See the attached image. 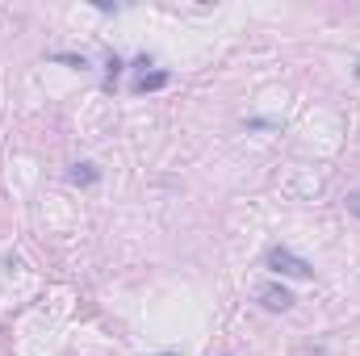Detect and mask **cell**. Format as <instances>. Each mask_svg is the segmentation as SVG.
<instances>
[{"label":"cell","instance_id":"4","mask_svg":"<svg viewBox=\"0 0 360 356\" xmlns=\"http://www.w3.org/2000/svg\"><path fill=\"white\" fill-rule=\"evenodd\" d=\"M101 172H96V164H76L72 168V184H96Z\"/></svg>","mask_w":360,"mask_h":356},{"label":"cell","instance_id":"1","mask_svg":"<svg viewBox=\"0 0 360 356\" xmlns=\"http://www.w3.org/2000/svg\"><path fill=\"white\" fill-rule=\"evenodd\" d=\"M264 265L276 272V276H293V281H306V276H314V265L310 260H302L297 252H289V248H269V260Z\"/></svg>","mask_w":360,"mask_h":356},{"label":"cell","instance_id":"3","mask_svg":"<svg viewBox=\"0 0 360 356\" xmlns=\"http://www.w3.org/2000/svg\"><path fill=\"white\" fill-rule=\"evenodd\" d=\"M168 80H172V76H168V72H151V76H139V80H134V92H139V96H143V92L168 89Z\"/></svg>","mask_w":360,"mask_h":356},{"label":"cell","instance_id":"6","mask_svg":"<svg viewBox=\"0 0 360 356\" xmlns=\"http://www.w3.org/2000/svg\"><path fill=\"white\" fill-rule=\"evenodd\" d=\"M55 59H59V63H68V68H80V72L89 68V59H84V55H55Z\"/></svg>","mask_w":360,"mask_h":356},{"label":"cell","instance_id":"7","mask_svg":"<svg viewBox=\"0 0 360 356\" xmlns=\"http://www.w3.org/2000/svg\"><path fill=\"white\" fill-rule=\"evenodd\" d=\"M348 214H356V218H360V189H356V193H348Z\"/></svg>","mask_w":360,"mask_h":356},{"label":"cell","instance_id":"5","mask_svg":"<svg viewBox=\"0 0 360 356\" xmlns=\"http://www.w3.org/2000/svg\"><path fill=\"white\" fill-rule=\"evenodd\" d=\"M105 68H109V72H105V84L113 89V80L122 76V59H117V55H109V63H105Z\"/></svg>","mask_w":360,"mask_h":356},{"label":"cell","instance_id":"2","mask_svg":"<svg viewBox=\"0 0 360 356\" xmlns=\"http://www.w3.org/2000/svg\"><path fill=\"white\" fill-rule=\"evenodd\" d=\"M260 306H264V310H272V314H285V310L293 306V293H289L285 285L269 281V285H260Z\"/></svg>","mask_w":360,"mask_h":356}]
</instances>
